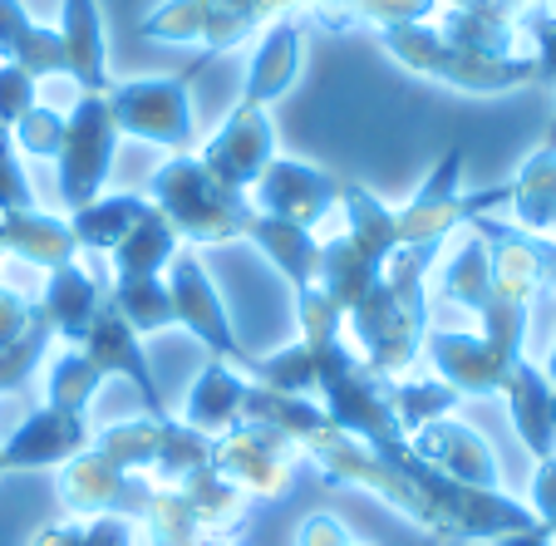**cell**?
<instances>
[{"mask_svg": "<svg viewBox=\"0 0 556 546\" xmlns=\"http://www.w3.org/2000/svg\"><path fill=\"white\" fill-rule=\"evenodd\" d=\"M409 448L419 453L429 468L448 473L453 483H468V487H503V462H497L493 443L483 433L472 429L463 419H433L424 423L419 433H409Z\"/></svg>", "mask_w": 556, "mask_h": 546, "instance_id": "cell-17", "label": "cell"}, {"mask_svg": "<svg viewBox=\"0 0 556 546\" xmlns=\"http://www.w3.org/2000/svg\"><path fill=\"white\" fill-rule=\"evenodd\" d=\"M247 384H252V379H247L242 369H231L227 359H212V355H207L202 374L188 384V399H182V414H178V419L188 423V429H198V433H207V439H217V433H227L231 423H242Z\"/></svg>", "mask_w": 556, "mask_h": 546, "instance_id": "cell-23", "label": "cell"}, {"mask_svg": "<svg viewBox=\"0 0 556 546\" xmlns=\"http://www.w3.org/2000/svg\"><path fill=\"white\" fill-rule=\"evenodd\" d=\"M375 40L400 69L419 74V79H429V85L458 89V94L493 99V94H513V89L536 85L532 50L527 54H488V50H478V45L453 40V35L439 30L433 21L394 25V30L375 35Z\"/></svg>", "mask_w": 556, "mask_h": 546, "instance_id": "cell-2", "label": "cell"}, {"mask_svg": "<svg viewBox=\"0 0 556 546\" xmlns=\"http://www.w3.org/2000/svg\"><path fill=\"white\" fill-rule=\"evenodd\" d=\"M118 138H138L163 153H192L198 148V118H192V74H153V79H114L109 89Z\"/></svg>", "mask_w": 556, "mask_h": 546, "instance_id": "cell-7", "label": "cell"}, {"mask_svg": "<svg viewBox=\"0 0 556 546\" xmlns=\"http://www.w3.org/2000/svg\"><path fill=\"white\" fill-rule=\"evenodd\" d=\"M89 443H94L89 414H70V409H54V404H40L11 439L0 443V468H5V473L64 468V462L79 458Z\"/></svg>", "mask_w": 556, "mask_h": 546, "instance_id": "cell-14", "label": "cell"}, {"mask_svg": "<svg viewBox=\"0 0 556 546\" xmlns=\"http://www.w3.org/2000/svg\"><path fill=\"white\" fill-rule=\"evenodd\" d=\"M527 507H532L536 526H546V532L556 536V453L536 462L532 487H527Z\"/></svg>", "mask_w": 556, "mask_h": 546, "instance_id": "cell-42", "label": "cell"}, {"mask_svg": "<svg viewBox=\"0 0 556 546\" xmlns=\"http://www.w3.org/2000/svg\"><path fill=\"white\" fill-rule=\"evenodd\" d=\"M439 11H443V0H350L345 35L350 30L384 35L394 25H424V21H439Z\"/></svg>", "mask_w": 556, "mask_h": 546, "instance_id": "cell-34", "label": "cell"}, {"mask_svg": "<svg viewBox=\"0 0 556 546\" xmlns=\"http://www.w3.org/2000/svg\"><path fill=\"white\" fill-rule=\"evenodd\" d=\"M74 350H85L104 379H124L138 399H143V414L168 419V404H163V389H157L153 365H148V355H143V340H138L134 326H128V320L114 310V301L99 310V320L89 326V335L79 340Z\"/></svg>", "mask_w": 556, "mask_h": 546, "instance_id": "cell-16", "label": "cell"}, {"mask_svg": "<svg viewBox=\"0 0 556 546\" xmlns=\"http://www.w3.org/2000/svg\"><path fill=\"white\" fill-rule=\"evenodd\" d=\"M35 104H40V79H30L21 64L0 60V128L11 134Z\"/></svg>", "mask_w": 556, "mask_h": 546, "instance_id": "cell-38", "label": "cell"}, {"mask_svg": "<svg viewBox=\"0 0 556 546\" xmlns=\"http://www.w3.org/2000/svg\"><path fill=\"white\" fill-rule=\"evenodd\" d=\"M301 64H305V40H301V25L295 21H276L262 30L252 50V64H247V85L242 99L247 104H262L271 109L276 99H286L301 79Z\"/></svg>", "mask_w": 556, "mask_h": 546, "instance_id": "cell-21", "label": "cell"}, {"mask_svg": "<svg viewBox=\"0 0 556 546\" xmlns=\"http://www.w3.org/2000/svg\"><path fill=\"white\" fill-rule=\"evenodd\" d=\"M463 394L453 384H443L439 374L433 379H394V414H400L404 433H419L424 423L433 419H448V414H458Z\"/></svg>", "mask_w": 556, "mask_h": 546, "instance_id": "cell-32", "label": "cell"}, {"mask_svg": "<svg viewBox=\"0 0 556 546\" xmlns=\"http://www.w3.org/2000/svg\"><path fill=\"white\" fill-rule=\"evenodd\" d=\"M109 301H114V310L134 326L138 340L163 335V330H178L173 291H168L163 276H148V281H109Z\"/></svg>", "mask_w": 556, "mask_h": 546, "instance_id": "cell-30", "label": "cell"}, {"mask_svg": "<svg viewBox=\"0 0 556 546\" xmlns=\"http://www.w3.org/2000/svg\"><path fill=\"white\" fill-rule=\"evenodd\" d=\"M0 134H5V128H0Z\"/></svg>", "mask_w": 556, "mask_h": 546, "instance_id": "cell-50", "label": "cell"}, {"mask_svg": "<svg viewBox=\"0 0 556 546\" xmlns=\"http://www.w3.org/2000/svg\"><path fill=\"white\" fill-rule=\"evenodd\" d=\"M542 369H546V379L556 384V340H552V355H546V365H542Z\"/></svg>", "mask_w": 556, "mask_h": 546, "instance_id": "cell-46", "label": "cell"}, {"mask_svg": "<svg viewBox=\"0 0 556 546\" xmlns=\"http://www.w3.org/2000/svg\"><path fill=\"white\" fill-rule=\"evenodd\" d=\"M143 198L168 217V227L182 237V246L247 242V227H252V212H256L247 192L222 188L198 163V153H173V158L148 178Z\"/></svg>", "mask_w": 556, "mask_h": 546, "instance_id": "cell-3", "label": "cell"}, {"mask_svg": "<svg viewBox=\"0 0 556 546\" xmlns=\"http://www.w3.org/2000/svg\"><path fill=\"white\" fill-rule=\"evenodd\" d=\"M54 345V326H50V316H35V326L25 330L15 345H5L0 350V394H15V389H25L35 379V369L45 365V350Z\"/></svg>", "mask_w": 556, "mask_h": 546, "instance_id": "cell-35", "label": "cell"}, {"mask_svg": "<svg viewBox=\"0 0 556 546\" xmlns=\"http://www.w3.org/2000/svg\"><path fill=\"white\" fill-rule=\"evenodd\" d=\"M30 207H40V202H35L21 148L11 143V134H0V217L5 212H30Z\"/></svg>", "mask_w": 556, "mask_h": 546, "instance_id": "cell-37", "label": "cell"}, {"mask_svg": "<svg viewBox=\"0 0 556 546\" xmlns=\"http://www.w3.org/2000/svg\"><path fill=\"white\" fill-rule=\"evenodd\" d=\"M295 546H375V542H359L340 517L311 512V517H301V526H295Z\"/></svg>", "mask_w": 556, "mask_h": 546, "instance_id": "cell-41", "label": "cell"}, {"mask_svg": "<svg viewBox=\"0 0 556 546\" xmlns=\"http://www.w3.org/2000/svg\"><path fill=\"white\" fill-rule=\"evenodd\" d=\"M168 291H173V310H178V330H188L212 359H227L231 369L252 374L256 355L237 340L231 316H227V301H222L207 262H202L192 246H182V252L168 262Z\"/></svg>", "mask_w": 556, "mask_h": 546, "instance_id": "cell-10", "label": "cell"}, {"mask_svg": "<svg viewBox=\"0 0 556 546\" xmlns=\"http://www.w3.org/2000/svg\"><path fill=\"white\" fill-rule=\"evenodd\" d=\"M99 384H104V374L94 369V359H89L85 350L64 345V355H54L50 374H45V404L70 409V414H89Z\"/></svg>", "mask_w": 556, "mask_h": 546, "instance_id": "cell-31", "label": "cell"}, {"mask_svg": "<svg viewBox=\"0 0 556 546\" xmlns=\"http://www.w3.org/2000/svg\"><path fill=\"white\" fill-rule=\"evenodd\" d=\"M60 35L70 79L79 85V94H109L114 74H109V40L99 0H60Z\"/></svg>", "mask_w": 556, "mask_h": 546, "instance_id": "cell-20", "label": "cell"}, {"mask_svg": "<svg viewBox=\"0 0 556 546\" xmlns=\"http://www.w3.org/2000/svg\"><path fill=\"white\" fill-rule=\"evenodd\" d=\"M0 256H21L25 266L54 271V266L74 262L79 246H74L70 217L30 207V212H5V217H0Z\"/></svg>", "mask_w": 556, "mask_h": 546, "instance_id": "cell-24", "label": "cell"}, {"mask_svg": "<svg viewBox=\"0 0 556 546\" xmlns=\"http://www.w3.org/2000/svg\"><path fill=\"white\" fill-rule=\"evenodd\" d=\"M468 237L458 242V252L443 262L439 271V295L448 305H463V310H483L488 301H493V262H488V242H483V231H472L463 227Z\"/></svg>", "mask_w": 556, "mask_h": 546, "instance_id": "cell-29", "label": "cell"}, {"mask_svg": "<svg viewBox=\"0 0 556 546\" xmlns=\"http://www.w3.org/2000/svg\"><path fill=\"white\" fill-rule=\"evenodd\" d=\"M493 546H556V536L546 532V526H527V532H507V536H497Z\"/></svg>", "mask_w": 556, "mask_h": 546, "instance_id": "cell-44", "label": "cell"}, {"mask_svg": "<svg viewBox=\"0 0 556 546\" xmlns=\"http://www.w3.org/2000/svg\"><path fill=\"white\" fill-rule=\"evenodd\" d=\"M114 158H118V124L114 109H109V94H79V104L64 114V143L54 153L64 207L79 212L94 198H104L109 178H114Z\"/></svg>", "mask_w": 556, "mask_h": 546, "instance_id": "cell-9", "label": "cell"}, {"mask_svg": "<svg viewBox=\"0 0 556 546\" xmlns=\"http://www.w3.org/2000/svg\"><path fill=\"white\" fill-rule=\"evenodd\" d=\"M305 0H157L138 21V40L157 45H202V60L242 50L256 30L291 21Z\"/></svg>", "mask_w": 556, "mask_h": 546, "instance_id": "cell-4", "label": "cell"}, {"mask_svg": "<svg viewBox=\"0 0 556 546\" xmlns=\"http://www.w3.org/2000/svg\"><path fill=\"white\" fill-rule=\"evenodd\" d=\"M507 207H513V227L527 237L556 242V153L552 148H532L517 178L507 182Z\"/></svg>", "mask_w": 556, "mask_h": 546, "instance_id": "cell-25", "label": "cell"}, {"mask_svg": "<svg viewBox=\"0 0 556 546\" xmlns=\"http://www.w3.org/2000/svg\"><path fill=\"white\" fill-rule=\"evenodd\" d=\"M247 242L291 281V291H305V285L315 281V256H320V237H315V231L291 227V221H281V217H266V212H252Z\"/></svg>", "mask_w": 556, "mask_h": 546, "instance_id": "cell-26", "label": "cell"}, {"mask_svg": "<svg viewBox=\"0 0 556 546\" xmlns=\"http://www.w3.org/2000/svg\"><path fill=\"white\" fill-rule=\"evenodd\" d=\"M247 198H252V207L266 212V217H281V221H291V227L315 231L340 207V182L330 178V173L311 168V163L276 153Z\"/></svg>", "mask_w": 556, "mask_h": 546, "instance_id": "cell-13", "label": "cell"}, {"mask_svg": "<svg viewBox=\"0 0 556 546\" xmlns=\"http://www.w3.org/2000/svg\"><path fill=\"white\" fill-rule=\"evenodd\" d=\"M503 399H507V419H513L522 448L536 462L552 458L556 453V384L546 379V369L522 355L503 384Z\"/></svg>", "mask_w": 556, "mask_h": 546, "instance_id": "cell-19", "label": "cell"}, {"mask_svg": "<svg viewBox=\"0 0 556 546\" xmlns=\"http://www.w3.org/2000/svg\"><path fill=\"white\" fill-rule=\"evenodd\" d=\"M182 252V237L168 227V217L157 207H148V217L128 231L124 242L109 252V281H148V276H163L168 262Z\"/></svg>", "mask_w": 556, "mask_h": 546, "instance_id": "cell-27", "label": "cell"}, {"mask_svg": "<svg viewBox=\"0 0 556 546\" xmlns=\"http://www.w3.org/2000/svg\"><path fill=\"white\" fill-rule=\"evenodd\" d=\"M522 35H527V50H532V60H536V85L556 89V15L532 11L522 21Z\"/></svg>", "mask_w": 556, "mask_h": 546, "instance_id": "cell-39", "label": "cell"}, {"mask_svg": "<svg viewBox=\"0 0 556 546\" xmlns=\"http://www.w3.org/2000/svg\"><path fill=\"white\" fill-rule=\"evenodd\" d=\"M301 448L271 423H231L227 433L212 439V468L222 483H231L247 503H281L295 487V468H301Z\"/></svg>", "mask_w": 556, "mask_h": 546, "instance_id": "cell-8", "label": "cell"}, {"mask_svg": "<svg viewBox=\"0 0 556 546\" xmlns=\"http://www.w3.org/2000/svg\"><path fill=\"white\" fill-rule=\"evenodd\" d=\"M448 11H468V15H488V21H507L522 25L532 11H542L546 0H443Z\"/></svg>", "mask_w": 556, "mask_h": 546, "instance_id": "cell-43", "label": "cell"}, {"mask_svg": "<svg viewBox=\"0 0 556 546\" xmlns=\"http://www.w3.org/2000/svg\"><path fill=\"white\" fill-rule=\"evenodd\" d=\"M94 448L124 473H138L153 487H182L192 478L212 473V439L168 414V419H124L94 433Z\"/></svg>", "mask_w": 556, "mask_h": 546, "instance_id": "cell-5", "label": "cell"}, {"mask_svg": "<svg viewBox=\"0 0 556 546\" xmlns=\"http://www.w3.org/2000/svg\"><path fill=\"white\" fill-rule=\"evenodd\" d=\"M247 522V497L231 483H222L217 468L182 487H153L143 517H138V542L143 546H202L237 536Z\"/></svg>", "mask_w": 556, "mask_h": 546, "instance_id": "cell-6", "label": "cell"}, {"mask_svg": "<svg viewBox=\"0 0 556 546\" xmlns=\"http://www.w3.org/2000/svg\"><path fill=\"white\" fill-rule=\"evenodd\" d=\"M30 546H138V522L128 517H64L30 536Z\"/></svg>", "mask_w": 556, "mask_h": 546, "instance_id": "cell-33", "label": "cell"}, {"mask_svg": "<svg viewBox=\"0 0 556 546\" xmlns=\"http://www.w3.org/2000/svg\"><path fill=\"white\" fill-rule=\"evenodd\" d=\"M542 11H546V15H556V0H546V5H542Z\"/></svg>", "mask_w": 556, "mask_h": 546, "instance_id": "cell-49", "label": "cell"}, {"mask_svg": "<svg viewBox=\"0 0 556 546\" xmlns=\"http://www.w3.org/2000/svg\"><path fill=\"white\" fill-rule=\"evenodd\" d=\"M35 316H40V305H35L30 295H21L15 285L0 281V350L15 345V340L35 326Z\"/></svg>", "mask_w": 556, "mask_h": 546, "instance_id": "cell-40", "label": "cell"}, {"mask_svg": "<svg viewBox=\"0 0 556 546\" xmlns=\"http://www.w3.org/2000/svg\"><path fill=\"white\" fill-rule=\"evenodd\" d=\"M202 546H242L237 536H222V542H202Z\"/></svg>", "mask_w": 556, "mask_h": 546, "instance_id": "cell-48", "label": "cell"}, {"mask_svg": "<svg viewBox=\"0 0 556 546\" xmlns=\"http://www.w3.org/2000/svg\"><path fill=\"white\" fill-rule=\"evenodd\" d=\"M35 305L50 316L54 340L79 345V340L89 335V326L99 320V310L109 305V276H99L94 266H85L79 256H74V262L45 271V291H40Z\"/></svg>", "mask_w": 556, "mask_h": 546, "instance_id": "cell-18", "label": "cell"}, {"mask_svg": "<svg viewBox=\"0 0 556 546\" xmlns=\"http://www.w3.org/2000/svg\"><path fill=\"white\" fill-rule=\"evenodd\" d=\"M542 266H546V291H556V242H542Z\"/></svg>", "mask_w": 556, "mask_h": 546, "instance_id": "cell-45", "label": "cell"}, {"mask_svg": "<svg viewBox=\"0 0 556 546\" xmlns=\"http://www.w3.org/2000/svg\"><path fill=\"white\" fill-rule=\"evenodd\" d=\"M148 207H153V202H148L143 192H109V198H94L89 207L70 212L74 246H79V252L109 256L128 237V231L148 217Z\"/></svg>", "mask_w": 556, "mask_h": 546, "instance_id": "cell-28", "label": "cell"}, {"mask_svg": "<svg viewBox=\"0 0 556 546\" xmlns=\"http://www.w3.org/2000/svg\"><path fill=\"white\" fill-rule=\"evenodd\" d=\"M11 143L21 148V158H54L64 143V114L50 104H35L30 114L11 128Z\"/></svg>", "mask_w": 556, "mask_h": 546, "instance_id": "cell-36", "label": "cell"}, {"mask_svg": "<svg viewBox=\"0 0 556 546\" xmlns=\"http://www.w3.org/2000/svg\"><path fill=\"white\" fill-rule=\"evenodd\" d=\"M424 355L433 359V374L458 389L463 399H493V394H503L507 374L517 365L497 345H488L478 330H429L424 335Z\"/></svg>", "mask_w": 556, "mask_h": 546, "instance_id": "cell-15", "label": "cell"}, {"mask_svg": "<svg viewBox=\"0 0 556 546\" xmlns=\"http://www.w3.org/2000/svg\"><path fill=\"white\" fill-rule=\"evenodd\" d=\"M192 153H198V163L222 182V188L252 192L256 178L266 173V163L276 158L271 109L237 99V109H231V114L217 124V134H212L202 148H192Z\"/></svg>", "mask_w": 556, "mask_h": 546, "instance_id": "cell-11", "label": "cell"}, {"mask_svg": "<svg viewBox=\"0 0 556 546\" xmlns=\"http://www.w3.org/2000/svg\"><path fill=\"white\" fill-rule=\"evenodd\" d=\"M0 262H5V256H0Z\"/></svg>", "mask_w": 556, "mask_h": 546, "instance_id": "cell-52", "label": "cell"}, {"mask_svg": "<svg viewBox=\"0 0 556 546\" xmlns=\"http://www.w3.org/2000/svg\"><path fill=\"white\" fill-rule=\"evenodd\" d=\"M542 148H552V153H556V118H552V128H546V138H542Z\"/></svg>", "mask_w": 556, "mask_h": 546, "instance_id": "cell-47", "label": "cell"}, {"mask_svg": "<svg viewBox=\"0 0 556 546\" xmlns=\"http://www.w3.org/2000/svg\"><path fill=\"white\" fill-rule=\"evenodd\" d=\"M0 60L21 64L30 79H70L60 25L50 30V25L30 21L25 0H0Z\"/></svg>", "mask_w": 556, "mask_h": 546, "instance_id": "cell-22", "label": "cell"}, {"mask_svg": "<svg viewBox=\"0 0 556 546\" xmlns=\"http://www.w3.org/2000/svg\"><path fill=\"white\" fill-rule=\"evenodd\" d=\"M54 493H60L70 517H128V522H138L148 497H153V483H143L138 473H124L118 462H109L89 443L79 458H70L60 468Z\"/></svg>", "mask_w": 556, "mask_h": 546, "instance_id": "cell-12", "label": "cell"}, {"mask_svg": "<svg viewBox=\"0 0 556 546\" xmlns=\"http://www.w3.org/2000/svg\"><path fill=\"white\" fill-rule=\"evenodd\" d=\"M443 246H400L384 262H359L345 252L340 237L320 242L315 256V285L345 320L355 355L369 369L400 379L424 355L429 335V266Z\"/></svg>", "mask_w": 556, "mask_h": 546, "instance_id": "cell-1", "label": "cell"}, {"mask_svg": "<svg viewBox=\"0 0 556 546\" xmlns=\"http://www.w3.org/2000/svg\"><path fill=\"white\" fill-rule=\"evenodd\" d=\"M0 473H5V468H0Z\"/></svg>", "mask_w": 556, "mask_h": 546, "instance_id": "cell-51", "label": "cell"}]
</instances>
